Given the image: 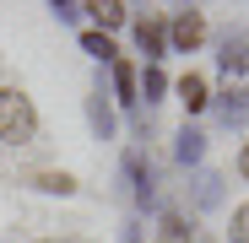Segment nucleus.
Masks as SVG:
<instances>
[{"mask_svg": "<svg viewBox=\"0 0 249 243\" xmlns=\"http://www.w3.org/2000/svg\"><path fill=\"white\" fill-rule=\"evenodd\" d=\"M33 135H38V108H33V97L17 92V87H0V141H6V146H27Z\"/></svg>", "mask_w": 249, "mask_h": 243, "instance_id": "1", "label": "nucleus"}, {"mask_svg": "<svg viewBox=\"0 0 249 243\" xmlns=\"http://www.w3.org/2000/svg\"><path fill=\"white\" fill-rule=\"evenodd\" d=\"M38 243H87V238H38Z\"/></svg>", "mask_w": 249, "mask_h": 243, "instance_id": "20", "label": "nucleus"}, {"mask_svg": "<svg viewBox=\"0 0 249 243\" xmlns=\"http://www.w3.org/2000/svg\"><path fill=\"white\" fill-rule=\"evenodd\" d=\"M217 184H222L217 173H206V178H200V206H217Z\"/></svg>", "mask_w": 249, "mask_h": 243, "instance_id": "17", "label": "nucleus"}, {"mask_svg": "<svg viewBox=\"0 0 249 243\" xmlns=\"http://www.w3.org/2000/svg\"><path fill=\"white\" fill-rule=\"evenodd\" d=\"M114 92H119V103H136V70L124 60H114Z\"/></svg>", "mask_w": 249, "mask_h": 243, "instance_id": "12", "label": "nucleus"}, {"mask_svg": "<svg viewBox=\"0 0 249 243\" xmlns=\"http://www.w3.org/2000/svg\"><path fill=\"white\" fill-rule=\"evenodd\" d=\"M81 49H87L92 60H103V65H114V38H108V32H98V27L81 32Z\"/></svg>", "mask_w": 249, "mask_h": 243, "instance_id": "10", "label": "nucleus"}, {"mask_svg": "<svg viewBox=\"0 0 249 243\" xmlns=\"http://www.w3.org/2000/svg\"><path fill=\"white\" fill-rule=\"evenodd\" d=\"M162 92H168V76H162L157 65H146V76H141V97H146V103H157Z\"/></svg>", "mask_w": 249, "mask_h": 243, "instance_id": "15", "label": "nucleus"}, {"mask_svg": "<svg viewBox=\"0 0 249 243\" xmlns=\"http://www.w3.org/2000/svg\"><path fill=\"white\" fill-rule=\"evenodd\" d=\"M249 119V92H228V103H222V125H244Z\"/></svg>", "mask_w": 249, "mask_h": 243, "instance_id": "13", "label": "nucleus"}, {"mask_svg": "<svg viewBox=\"0 0 249 243\" xmlns=\"http://www.w3.org/2000/svg\"><path fill=\"white\" fill-rule=\"evenodd\" d=\"M33 184L44 189V194H76V178H71V173H38Z\"/></svg>", "mask_w": 249, "mask_h": 243, "instance_id": "14", "label": "nucleus"}, {"mask_svg": "<svg viewBox=\"0 0 249 243\" xmlns=\"http://www.w3.org/2000/svg\"><path fill=\"white\" fill-rule=\"evenodd\" d=\"M87 119H92V135H98V141H114V108L103 103V92L87 97Z\"/></svg>", "mask_w": 249, "mask_h": 243, "instance_id": "6", "label": "nucleus"}, {"mask_svg": "<svg viewBox=\"0 0 249 243\" xmlns=\"http://www.w3.org/2000/svg\"><path fill=\"white\" fill-rule=\"evenodd\" d=\"M136 49L146 54V65H157L162 54H168V27L152 22V16H141V22H136Z\"/></svg>", "mask_w": 249, "mask_h": 243, "instance_id": "3", "label": "nucleus"}, {"mask_svg": "<svg viewBox=\"0 0 249 243\" xmlns=\"http://www.w3.org/2000/svg\"><path fill=\"white\" fill-rule=\"evenodd\" d=\"M81 11H87V6H76V0H60V6H54V16H60V22H76Z\"/></svg>", "mask_w": 249, "mask_h": 243, "instance_id": "18", "label": "nucleus"}, {"mask_svg": "<svg viewBox=\"0 0 249 243\" xmlns=\"http://www.w3.org/2000/svg\"><path fill=\"white\" fill-rule=\"evenodd\" d=\"M157 232H162V243H195V238H190V222H184L179 211H162Z\"/></svg>", "mask_w": 249, "mask_h": 243, "instance_id": "11", "label": "nucleus"}, {"mask_svg": "<svg viewBox=\"0 0 249 243\" xmlns=\"http://www.w3.org/2000/svg\"><path fill=\"white\" fill-rule=\"evenodd\" d=\"M124 168H130V178H136V206L146 211V206H152V194H157V189H152V168H146V162H141L136 151L124 157Z\"/></svg>", "mask_w": 249, "mask_h": 243, "instance_id": "7", "label": "nucleus"}, {"mask_svg": "<svg viewBox=\"0 0 249 243\" xmlns=\"http://www.w3.org/2000/svg\"><path fill=\"white\" fill-rule=\"evenodd\" d=\"M174 157L184 162V168H190V162H200V157H206V135L184 125V130H179V141H174Z\"/></svg>", "mask_w": 249, "mask_h": 243, "instance_id": "8", "label": "nucleus"}, {"mask_svg": "<svg viewBox=\"0 0 249 243\" xmlns=\"http://www.w3.org/2000/svg\"><path fill=\"white\" fill-rule=\"evenodd\" d=\"M228 238H233V243H249V206H238V211H233V227H228Z\"/></svg>", "mask_w": 249, "mask_h": 243, "instance_id": "16", "label": "nucleus"}, {"mask_svg": "<svg viewBox=\"0 0 249 243\" xmlns=\"http://www.w3.org/2000/svg\"><path fill=\"white\" fill-rule=\"evenodd\" d=\"M238 173H244V184H249V141H244V151H238Z\"/></svg>", "mask_w": 249, "mask_h": 243, "instance_id": "19", "label": "nucleus"}, {"mask_svg": "<svg viewBox=\"0 0 249 243\" xmlns=\"http://www.w3.org/2000/svg\"><path fill=\"white\" fill-rule=\"evenodd\" d=\"M200 38H206V16H200V11H179L174 27H168V44L190 54V49H200Z\"/></svg>", "mask_w": 249, "mask_h": 243, "instance_id": "2", "label": "nucleus"}, {"mask_svg": "<svg viewBox=\"0 0 249 243\" xmlns=\"http://www.w3.org/2000/svg\"><path fill=\"white\" fill-rule=\"evenodd\" d=\"M92 16H98V32H108V27H124V16H130V6L124 0H98V6H87Z\"/></svg>", "mask_w": 249, "mask_h": 243, "instance_id": "9", "label": "nucleus"}, {"mask_svg": "<svg viewBox=\"0 0 249 243\" xmlns=\"http://www.w3.org/2000/svg\"><path fill=\"white\" fill-rule=\"evenodd\" d=\"M179 103L190 108V113H200V108H212V87H206V76L200 70H190V76H179Z\"/></svg>", "mask_w": 249, "mask_h": 243, "instance_id": "5", "label": "nucleus"}, {"mask_svg": "<svg viewBox=\"0 0 249 243\" xmlns=\"http://www.w3.org/2000/svg\"><path fill=\"white\" fill-rule=\"evenodd\" d=\"M222 70L233 76V70H249V32L244 27H233V32H222Z\"/></svg>", "mask_w": 249, "mask_h": 243, "instance_id": "4", "label": "nucleus"}]
</instances>
